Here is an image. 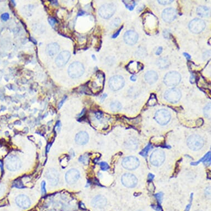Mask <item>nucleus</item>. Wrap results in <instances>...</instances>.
Wrapping results in <instances>:
<instances>
[{
    "label": "nucleus",
    "mask_w": 211,
    "mask_h": 211,
    "mask_svg": "<svg viewBox=\"0 0 211 211\" xmlns=\"http://www.w3.org/2000/svg\"><path fill=\"white\" fill-rule=\"evenodd\" d=\"M139 159L133 156H130L124 158L122 161V166L125 169L129 170L136 169L139 165Z\"/></svg>",
    "instance_id": "10"
},
{
    "label": "nucleus",
    "mask_w": 211,
    "mask_h": 211,
    "mask_svg": "<svg viewBox=\"0 0 211 211\" xmlns=\"http://www.w3.org/2000/svg\"><path fill=\"white\" fill-rule=\"evenodd\" d=\"M41 192H42V193H43V194H45V193H46V189H45V181H43L41 182Z\"/></svg>",
    "instance_id": "42"
},
{
    "label": "nucleus",
    "mask_w": 211,
    "mask_h": 211,
    "mask_svg": "<svg viewBox=\"0 0 211 211\" xmlns=\"http://www.w3.org/2000/svg\"><path fill=\"white\" fill-rule=\"evenodd\" d=\"M122 182L123 185L127 187L132 188L137 185L138 180L133 174L126 173L124 174L122 177Z\"/></svg>",
    "instance_id": "12"
},
{
    "label": "nucleus",
    "mask_w": 211,
    "mask_h": 211,
    "mask_svg": "<svg viewBox=\"0 0 211 211\" xmlns=\"http://www.w3.org/2000/svg\"><path fill=\"white\" fill-rule=\"evenodd\" d=\"M204 115L205 117L208 118H211V104H207L204 110Z\"/></svg>",
    "instance_id": "30"
},
{
    "label": "nucleus",
    "mask_w": 211,
    "mask_h": 211,
    "mask_svg": "<svg viewBox=\"0 0 211 211\" xmlns=\"http://www.w3.org/2000/svg\"><path fill=\"white\" fill-rule=\"evenodd\" d=\"M13 186L17 187V188H19V189H22V188H24V186L23 185V182H22L21 180H16L14 182H13Z\"/></svg>",
    "instance_id": "34"
},
{
    "label": "nucleus",
    "mask_w": 211,
    "mask_h": 211,
    "mask_svg": "<svg viewBox=\"0 0 211 211\" xmlns=\"http://www.w3.org/2000/svg\"><path fill=\"white\" fill-rule=\"evenodd\" d=\"M184 55L185 56L186 58L187 59H191V56L189 55V54L186 53H184Z\"/></svg>",
    "instance_id": "50"
},
{
    "label": "nucleus",
    "mask_w": 211,
    "mask_h": 211,
    "mask_svg": "<svg viewBox=\"0 0 211 211\" xmlns=\"http://www.w3.org/2000/svg\"><path fill=\"white\" fill-rule=\"evenodd\" d=\"M170 64V60L167 58H161L157 61V65L160 69H166Z\"/></svg>",
    "instance_id": "24"
},
{
    "label": "nucleus",
    "mask_w": 211,
    "mask_h": 211,
    "mask_svg": "<svg viewBox=\"0 0 211 211\" xmlns=\"http://www.w3.org/2000/svg\"><path fill=\"white\" fill-rule=\"evenodd\" d=\"M201 162L204 163L207 165H209L210 164V163H211V152H208V153L206 154V155L204 156V158H202L201 159L198 160V161L195 162V163H192L191 164L192 165H197V164H198Z\"/></svg>",
    "instance_id": "26"
},
{
    "label": "nucleus",
    "mask_w": 211,
    "mask_h": 211,
    "mask_svg": "<svg viewBox=\"0 0 211 211\" xmlns=\"http://www.w3.org/2000/svg\"><path fill=\"white\" fill-rule=\"evenodd\" d=\"M100 167H101V169L102 170L106 171L108 169H109L108 165L105 162H101V163H100Z\"/></svg>",
    "instance_id": "36"
},
{
    "label": "nucleus",
    "mask_w": 211,
    "mask_h": 211,
    "mask_svg": "<svg viewBox=\"0 0 211 211\" xmlns=\"http://www.w3.org/2000/svg\"><path fill=\"white\" fill-rule=\"evenodd\" d=\"M123 27H121V28L120 29V30H119L118 31V32H117V33H115L113 36H112V38H115L117 37L118 36L119 34V33H120V32H121V30L122 29Z\"/></svg>",
    "instance_id": "48"
},
{
    "label": "nucleus",
    "mask_w": 211,
    "mask_h": 211,
    "mask_svg": "<svg viewBox=\"0 0 211 211\" xmlns=\"http://www.w3.org/2000/svg\"><path fill=\"white\" fill-rule=\"evenodd\" d=\"M164 97L170 103H176L181 97V91L178 89L173 88L169 89L164 94Z\"/></svg>",
    "instance_id": "6"
},
{
    "label": "nucleus",
    "mask_w": 211,
    "mask_h": 211,
    "mask_svg": "<svg viewBox=\"0 0 211 211\" xmlns=\"http://www.w3.org/2000/svg\"><path fill=\"white\" fill-rule=\"evenodd\" d=\"M152 145H151V144H149L143 150H141V152H140V155H141V156H144V157H146L147 156V155H148V152H149V150L152 149Z\"/></svg>",
    "instance_id": "32"
},
{
    "label": "nucleus",
    "mask_w": 211,
    "mask_h": 211,
    "mask_svg": "<svg viewBox=\"0 0 211 211\" xmlns=\"http://www.w3.org/2000/svg\"><path fill=\"white\" fill-rule=\"evenodd\" d=\"M143 65L140 63L138 62H135L134 61H132L130 62V64L128 65V70L130 71V73L132 74L137 73L138 71L141 70L143 67Z\"/></svg>",
    "instance_id": "23"
},
{
    "label": "nucleus",
    "mask_w": 211,
    "mask_h": 211,
    "mask_svg": "<svg viewBox=\"0 0 211 211\" xmlns=\"http://www.w3.org/2000/svg\"><path fill=\"white\" fill-rule=\"evenodd\" d=\"M205 27V23L201 19H194L189 23V29L193 33L198 34L202 32Z\"/></svg>",
    "instance_id": "11"
},
{
    "label": "nucleus",
    "mask_w": 211,
    "mask_h": 211,
    "mask_svg": "<svg viewBox=\"0 0 211 211\" xmlns=\"http://www.w3.org/2000/svg\"><path fill=\"white\" fill-rule=\"evenodd\" d=\"M156 102H157V100H156L155 97L154 96V97H151L150 98L148 101V104L149 106H154L156 104Z\"/></svg>",
    "instance_id": "35"
},
{
    "label": "nucleus",
    "mask_w": 211,
    "mask_h": 211,
    "mask_svg": "<svg viewBox=\"0 0 211 211\" xmlns=\"http://www.w3.org/2000/svg\"><path fill=\"white\" fill-rule=\"evenodd\" d=\"M177 17L176 11L173 8H167L165 9L162 13V19L167 22L173 21Z\"/></svg>",
    "instance_id": "16"
},
{
    "label": "nucleus",
    "mask_w": 211,
    "mask_h": 211,
    "mask_svg": "<svg viewBox=\"0 0 211 211\" xmlns=\"http://www.w3.org/2000/svg\"><path fill=\"white\" fill-rule=\"evenodd\" d=\"M92 204L94 207L103 208L107 204V200L102 195H97L93 199Z\"/></svg>",
    "instance_id": "19"
},
{
    "label": "nucleus",
    "mask_w": 211,
    "mask_h": 211,
    "mask_svg": "<svg viewBox=\"0 0 211 211\" xmlns=\"http://www.w3.org/2000/svg\"><path fill=\"white\" fill-rule=\"evenodd\" d=\"M171 118L170 112L166 110H160L156 112L155 119L160 125H165L169 122Z\"/></svg>",
    "instance_id": "8"
},
{
    "label": "nucleus",
    "mask_w": 211,
    "mask_h": 211,
    "mask_svg": "<svg viewBox=\"0 0 211 211\" xmlns=\"http://www.w3.org/2000/svg\"><path fill=\"white\" fill-rule=\"evenodd\" d=\"M89 134L85 132H80L75 136V141L79 145H84L89 141Z\"/></svg>",
    "instance_id": "20"
},
{
    "label": "nucleus",
    "mask_w": 211,
    "mask_h": 211,
    "mask_svg": "<svg viewBox=\"0 0 211 211\" xmlns=\"http://www.w3.org/2000/svg\"><path fill=\"white\" fill-rule=\"evenodd\" d=\"M71 57L70 52L68 51H63L60 53L56 59V64L58 67H61L66 65Z\"/></svg>",
    "instance_id": "15"
},
{
    "label": "nucleus",
    "mask_w": 211,
    "mask_h": 211,
    "mask_svg": "<svg viewBox=\"0 0 211 211\" xmlns=\"http://www.w3.org/2000/svg\"><path fill=\"white\" fill-rule=\"evenodd\" d=\"M130 80L133 81H135L136 80V77L135 75H132V76L130 77Z\"/></svg>",
    "instance_id": "51"
},
{
    "label": "nucleus",
    "mask_w": 211,
    "mask_h": 211,
    "mask_svg": "<svg viewBox=\"0 0 211 211\" xmlns=\"http://www.w3.org/2000/svg\"><path fill=\"white\" fill-rule=\"evenodd\" d=\"M145 80L149 84H153L158 79V74L154 71H149L144 76Z\"/></svg>",
    "instance_id": "22"
},
{
    "label": "nucleus",
    "mask_w": 211,
    "mask_h": 211,
    "mask_svg": "<svg viewBox=\"0 0 211 211\" xmlns=\"http://www.w3.org/2000/svg\"><path fill=\"white\" fill-rule=\"evenodd\" d=\"M120 23H121L120 19H118V18H117V19H114L112 21V22L110 24V26H111V27L112 28H115L118 27L119 26V24H120Z\"/></svg>",
    "instance_id": "33"
},
{
    "label": "nucleus",
    "mask_w": 211,
    "mask_h": 211,
    "mask_svg": "<svg viewBox=\"0 0 211 211\" xmlns=\"http://www.w3.org/2000/svg\"><path fill=\"white\" fill-rule=\"evenodd\" d=\"M190 208H191V204H188V205L187 206V207H186L185 211H189V210H190Z\"/></svg>",
    "instance_id": "52"
},
{
    "label": "nucleus",
    "mask_w": 211,
    "mask_h": 211,
    "mask_svg": "<svg viewBox=\"0 0 211 211\" xmlns=\"http://www.w3.org/2000/svg\"><path fill=\"white\" fill-rule=\"evenodd\" d=\"M45 176L51 185L56 186L58 184L59 180V175L58 171L55 169H49L46 172Z\"/></svg>",
    "instance_id": "13"
},
{
    "label": "nucleus",
    "mask_w": 211,
    "mask_h": 211,
    "mask_svg": "<svg viewBox=\"0 0 211 211\" xmlns=\"http://www.w3.org/2000/svg\"><path fill=\"white\" fill-rule=\"evenodd\" d=\"M22 166V163L17 156L10 155L6 161V167L8 170L15 171L19 170Z\"/></svg>",
    "instance_id": "5"
},
{
    "label": "nucleus",
    "mask_w": 211,
    "mask_h": 211,
    "mask_svg": "<svg viewBox=\"0 0 211 211\" xmlns=\"http://www.w3.org/2000/svg\"><path fill=\"white\" fill-rule=\"evenodd\" d=\"M181 80L180 74L176 71H170L165 75L164 78V82L167 86H175L178 85Z\"/></svg>",
    "instance_id": "3"
},
{
    "label": "nucleus",
    "mask_w": 211,
    "mask_h": 211,
    "mask_svg": "<svg viewBox=\"0 0 211 211\" xmlns=\"http://www.w3.org/2000/svg\"><path fill=\"white\" fill-rule=\"evenodd\" d=\"M67 71L70 77L75 78H79L83 75L85 71V68L82 64L78 61H75L71 64L69 67Z\"/></svg>",
    "instance_id": "1"
},
{
    "label": "nucleus",
    "mask_w": 211,
    "mask_h": 211,
    "mask_svg": "<svg viewBox=\"0 0 211 211\" xmlns=\"http://www.w3.org/2000/svg\"><path fill=\"white\" fill-rule=\"evenodd\" d=\"M48 22L51 26H54L56 23V19H54V18H49L48 19Z\"/></svg>",
    "instance_id": "41"
},
{
    "label": "nucleus",
    "mask_w": 211,
    "mask_h": 211,
    "mask_svg": "<svg viewBox=\"0 0 211 211\" xmlns=\"http://www.w3.org/2000/svg\"><path fill=\"white\" fill-rule=\"evenodd\" d=\"M16 202L19 207L23 209H27L30 207L31 202L28 197L24 195H20L16 197Z\"/></svg>",
    "instance_id": "18"
},
{
    "label": "nucleus",
    "mask_w": 211,
    "mask_h": 211,
    "mask_svg": "<svg viewBox=\"0 0 211 211\" xmlns=\"http://www.w3.org/2000/svg\"><path fill=\"white\" fill-rule=\"evenodd\" d=\"M110 107L113 111L118 112L122 108V105L118 101H115L112 102Z\"/></svg>",
    "instance_id": "29"
},
{
    "label": "nucleus",
    "mask_w": 211,
    "mask_h": 211,
    "mask_svg": "<svg viewBox=\"0 0 211 211\" xmlns=\"http://www.w3.org/2000/svg\"><path fill=\"white\" fill-rule=\"evenodd\" d=\"M60 47L59 44L56 43H50L47 46L46 52L49 56H54L59 51Z\"/></svg>",
    "instance_id": "21"
},
{
    "label": "nucleus",
    "mask_w": 211,
    "mask_h": 211,
    "mask_svg": "<svg viewBox=\"0 0 211 211\" xmlns=\"http://www.w3.org/2000/svg\"><path fill=\"white\" fill-rule=\"evenodd\" d=\"M123 2L124 3L126 7L130 10H133L135 6V2L134 1H123Z\"/></svg>",
    "instance_id": "31"
},
{
    "label": "nucleus",
    "mask_w": 211,
    "mask_h": 211,
    "mask_svg": "<svg viewBox=\"0 0 211 211\" xmlns=\"http://www.w3.org/2000/svg\"><path fill=\"white\" fill-rule=\"evenodd\" d=\"M197 13L202 17H205L209 15L210 10L209 8L206 6H200L197 8Z\"/></svg>",
    "instance_id": "25"
},
{
    "label": "nucleus",
    "mask_w": 211,
    "mask_h": 211,
    "mask_svg": "<svg viewBox=\"0 0 211 211\" xmlns=\"http://www.w3.org/2000/svg\"><path fill=\"white\" fill-rule=\"evenodd\" d=\"M10 19V15L7 13H4V14L1 15V19L4 21H6L8 19Z\"/></svg>",
    "instance_id": "40"
},
{
    "label": "nucleus",
    "mask_w": 211,
    "mask_h": 211,
    "mask_svg": "<svg viewBox=\"0 0 211 211\" xmlns=\"http://www.w3.org/2000/svg\"><path fill=\"white\" fill-rule=\"evenodd\" d=\"M79 161L80 162H81L83 164H86V163H87V162L89 161V158L87 156L85 155H82L79 158Z\"/></svg>",
    "instance_id": "37"
},
{
    "label": "nucleus",
    "mask_w": 211,
    "mask_h": 211,
    "mask_svg": "<svg viewBox=\"0 0 211 211\" xmlns=\"http://www.w3.org/2000/svg\"><path fill=\"white\" fill-rule=\"evenodd\" d=\"M138 35L134 30H128L124 35V41L127 44H135L138 41Z\"/></svg>",
    "instance_id": "17"
},
{
    "label": "nucleus",
    "mask_w": 211,
    "mask_h": 211,
    "mask_svg": "<svg viewBox=\"0 0 211 211\" xmlns=\"http://www.w3.org/2000/svg\"><path fill=\"white\" fill-rule=\"evenodd\" d=\"M115 10L116 8L114 4H104L100 8L98 13L100 16L104 19H110L114 15Z\"/></svg>",
    "instance_id": "4"
},
{
    "label": "nucleus",
    "mask_w": 211,
    "mask_h": 211,
    "mask_svg": "<svg viewBox=\"0 0 211 211\" xmlns=\"http://www.w3.org/2000/svg\"><path fill=\"white\" fill-rule=\"evenodd\" d=\"M195 80H196V78H195V76L193 75H191V77H190V82L192 83V84H193L195 82Z\"/></svg>",
    "instance_id": "46"
},
{
    "label": "nucleus",
    "mask_w": 211,
    "mask_h": 211,
    "mask_svg": "<svg viewBox=\"0 0 211 211\" xmlns=\"http://www.w3.org/2000/svg\"><path fill=\"white\" fill-rule=\"evenodd\" d=\"M95 115H96V117L98 119L101 118L102 117V115H103L102 113H101V112H97V113H96Z\"/></svg>",
    "instance_id": "47"
},
{
    "label": "nucleus",
    "mask_w": 211,
    "mask_h": 211,
    "mask_svg": "<svg viewBox=\"0 0 211 211\" xmlns=\"http://www.w3.org/2000/svg\"><path fill=\"white\" fill-rule=\"evenodd\" d=\"M163 196V193L161 192L158 193H156L155 195V197L156 200H158V201L159 202L160 204H161L162 202Z\"/></svg>",
    "instance_id": "38"
},
{
    "label": "nucleus",
    "mask_w": 211,
    "mask_h": 211,
    "mask_svg": "<svg viewBox=\"0 0 211 211\" xmlns=\"http://www.w3.org/2000/svg\"><path fill=\"white\" fill-rule=\"evenodd\" d=\"M163 51V48L162 47H159L158 49H157L156 52V55L157 56H159L160 54L161 53V52Z\"/></svg>",
    "instance_id": "45"
},
{
    "label": "nucleus",
    "mask_w": 211,
    "mask_h": 211,
    "mask_svg": "<svg viewBox=\"0 0 211 211\" xmlns=\"http://www.w3.org/2000/svg\"><path fill=\"white\" fill-rule=\"evenodd\" d=\"M5 191V187L4 185L0 184V196L4 194Z\"/></svg>",
    "instance_id": "43"
},
{
    "label": "nucleus",
    "mask_w": 211,
    "mask_h": 211,
    "mask_svg": "<svg viewBox=\"0 0 211 211\" xmlns=\"http://www.w3.org/2000/svg\"><path fill=\"white\" fill-rule=\"evenodd\" d=\"M67 98V96H65L64 97V98H63V100H61V101L60 102L59 104V105H58V108H59V109H60V108L61 107H62V106H63V104L65 102V100H66V99Z\"/></svg>",
    "instance_id": "44"
},
{
    "label": "nucleus",
    "mask_w": 211,
    "mask_h": 211,
    "mask_svg": "<svg viewBox=\"0 0 211 211\" xmlns=\"http://www.w3.org/2000/svg\"><path fill=\"white\" fill-rule=\"evenodd\" d=\"M160 4H170L173 2V0H159L158 1Z\"/></svg>",
    "instance_id": "39"
},
{
    "label": "nucleus",
    "mask_w": 211,
    "mask_h": 211,
    "mask_svg": "<svg viewBox=\"0 0 211 211\" xmlns=\"http://www.w3.org/2000/svg\"><path fill=\"white\" fill-rule=\"evenodd\" d=\"M165 154L163 150L157 149L153 152L150 158V161L155 167H159L163 164L165 161Z\"/></svg>",
    "instance_id": "7"
},
{
    "label": "nucleus",
    "mask_w": 211,
    "mask_h": 211,
    "mask_svg": "<svg viewBox=\"0 0 211 211\" xmlns=\"http://www.w3.org/2000/svg\"><path fill=\"white\" fill-rule=\"evenodd\" d=\"M80 177V172L75 169H70L65 174V180L69 184H74L77 182Z\"/></svg>",
    "instance_id": "14"
},
{
    "label": "nucleus",
    "mask_w": 211,
    "mask_h": 211,
    "mask_svg": "<svg viewBox=\"0 0 211 211\" xmlns=\"http://www.w3.org/2000/svg\"><path fill=\"white\" fill-rule=\"evenodd\" d=\"M154 178V175L152 174H149L148 180L149 181H152V180Z\"/></svg>",
    "instance_id": "49"
},
{
    "label": "nucleus",
    "mask_w": 211,
    "mask_h": 211,
    "mask_svg": "<svg viewBox=\"0 0 211 211\" xmlns=\"http://www.w3.org/2000/svg\"><path fill=\"white\" fill-rule=\"evenodd\" d=\"M124 79L122 76L115 75L112 76L108 82L110 87L113 91H118L124 85Z\"/></svg>",
    "instance_id": "9"
},
{
    "label": "nucleus",
    "mask_w": 211,
    "mask_h": 211,
    "mask_svg": "<svg viewBox=\"0 0 211 211\" xmlns=\"http://www.w3.org/2000/svg\"><path fill=\"white\" fill-rule=\"evenodd\" d=\"M187 143L189 148L194 151H197L204 147V141L202 137L194 134L189 137Z\"/></svg>",
    "instance_id": "2"
},
{
    "label": "nucleus",
    "mask_w": 211,
    "mask_h": 211,
    "mask_svg": "<svg viewBox=\"0 0 211 211\" xmlns=\"http://www.w3.org/2000/svg\"><path fill=\"white\" fill-rule=\"evenodd\" d=\"M125 145L126 148L129 150H135L138 148V142L133 139H130L127 141Z\"/></svg>",
    "instance_id": "27"
},
{
    "label": "nucleus",
    "mask_w": 211,
    "mask_h": 211,
    "mask_svg": "<svg viewBox=\"0 0 211 211\" xmlns=\"http://www.w3.org/2000/svg\"><path fill=\"white\" fill-rule=\"evenodd\" d=\"M135 55L137 57L139 58H145L146 56H147V50L144 48H140L138 49Z\"/></svg>",
    "instance_id": "28"
}]
</instances>
